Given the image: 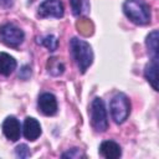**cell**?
<instances>
[{
  "instance_id": "obj_1",
  "label": "cell",
  "mask_w": 159,
  "mask_h": 159,
  "mask_svg": "<svg viewBox=\"0 0 159 159\" xmlns=\"http://www.w3.org/2000/svg\"><path fill=\"white\" fill-rule=\"evenodd\" d=\"M71 55L81 73H84L93 62V51L88 42L78 37H73L70 41Z\"/></svg>"
},
{
  "instance_id": "obj_2",
  "label": "cell",
  "mask_w": 159,
  "mask_h": 159,
  "mask_svg": "<svg viewBox=\"0 0 159 159\" xmlns=\"http://www.w3.org/2000/svg\"><path fill=\"white\" fill-rule=\"evenodd\" d=\"M123 12L135 25H147L152 19L150 7L144 0H125Z\"/></svg>"
},
{
  "instance_id": "obj_3",
  "label": "cell",
  "mask_w": 159,
  "mask_h": 159,
  "mask_svg": "<svg viewBox=\"0 0 159 159\" xmlns=\"http://www.w3.org/2000/svg\"><path fill=\"white\" fill-rule=\"evenodd\" d=\"M112 119L117 124H122L127 120L130 113V102L124 93H117L113 96L109 103Z\"/></svg>"
},
{
  "instance_id": "obj_4",
  "label": "cell",
  "mask_w": 159,
  "mask_h": 159,
  "mask_svg": "<svg viewBox=\"0 0 159 159\" xmlns=\"http://www.w3.org/2000/svg\"><path fill=\"white\" fill-rule=\"evenodd\" d=\"M91 125L92 128L98 132L103 133L108 128V119H107V112L104 107V102L102 98L96 97L91 103Z\"/></svg>"
},
{
  "instance_id": "obj_5",
  "label": "cell",
  "mask_w": 159,
  "mask_h": 159,
  "mask_svg": "<svg viewBox=\"0 0 159 159\" xmlns=\"http://www.w3.org/2000/svg\"><path fill=\"white\" fill-rule=\"evenodd\" d=\"M25 39L24 31L14 24H4L0 27V41L10 47H17Z\"/></svg>"
},
{
  "instance_id": "obj_6",
  "label": "cell",
  "mask_w": 159,
  "mask_h": 159,
  "mask_svg": "<svg viewBox=\"0 0 159 159\" xmlns=\"http://www.w3.org/2000/svg\"><path fill=\"white\" fill-rule=\"evenodd\" d=\"M40 17H56L60 19L65 14L63 4L61 0H43L37 11Z\"/></svg>"
},
{
  "instance_id": "obj_7",
  "label": "cell",
  "mask_w": 159,
  "mask_h": 159,
  "mask_svg": "<svg viewBox=\"0 0 159 159\" xmlns=\"http://www.w3.org/2000/svg\"><path fill=\"white\" fill-rule=\"evenodd\" d=\"M37 106L39 111L45 116H55L57 113V99L52 93L45 92L40 94Z\"/></svg>"
},
{
  "instance_id": "obj_8",
  "label": "cell",
  "mask_w": 159,
  "mask_h": 159,
  "mask_svg": "<svg viewBox=\"0 0 159 159\" xmlns=\"http://www.w3.org/2000/svg\"><path fill=\"white\" fill-rule=\"evenodd\" d=\"M2 132L9 140L16 142L17 139H20V135H21L20 122L12 116L7 117L2 123Z\"/></svg>"
},
{
  "instance_id": "obj_9",
  "label": "cell",
  "mask_w": 159,
  "mask_h": 159,
  "mask_svg": "<svg viewBox=\"0 0 159 159\" xmlns=\"http://www.w3.org/2000/svg\"><path fill=\"white\" fill-rule=\"evenodd\" d=\"M22 134L30 142L36 140L41 135V125L39 123V120L32 118V117H27L25 119V122H24Z\"/></svg>"
},
{
  "instance_id": "obj_10",
  "label": "cell",
  "mask_w": 159,
  "mask_h": 159,
  "mask_svg": "<svg viewBox=\"0 0 159 159\" xmlns=\"http://www.w3.org/2000/svg\"><path fill=\"white\" fill-rule=\"evenodd\" d=\"M99 154L106 159H117L122 155V149L113 140H104L99 145Z\"/></svg>"
},
{
  "instance_id": "obj_11",
  "label": "cell",
  "mask_w": 159,
  "mask_h": 159,
  "mask_svg": "<svg viewBox=\"0 0 159 159\" xmlns=\"http://www.w3.org/2000/svg\"><path fill=\"white\" fill-rule=\"evenodd\" d=\"M144 77L154 91H158V58H150L144 68Z\"/></svg>"
},
{
  "instance_id": "obj_12",
  "label": "cell",
  "mask_w": 159,
  "mask_h": 159,
  "mask_svg": "<svg viewBox=\"0 0 159 159\" xmlns=\"http://www.w3.org/2000/svg\"><path fill=\"white\" fill-rule=\"evenodd\" d=\"M16 60L10 56L6 52H1L0 53V75L2 76H9L14 72V70L16 68Z\"/></svg>"
},
{
  "instance_id": "obj_13",
  "label": "cell",
  "mask_w": 159,
  "mask_h": 159,
  "mask_svg": "<svg viewBox=\"0 0 159 159\" xmlns=\"http://www.w3.org/2000/svg\"><path fill=\"white\" fill-rule=\"evenodd\" d=\"M158 40H159V32L158 30H153L145 40V45L148 48V55L150 58H158Z\"/></svg>"
},
{
  "instance_id": "obj_14",
  "label": "cell",
  "mask_w": 159,
  "mask_h": 159,
  "mask_svg": "<svg viewBox=\"0 0 159 159\" xmlns=\"http://www.w3.org/2000/svg\"><path fill=\"white\" fill-rule=\"evenodd\" d=\"M72 14L77 17L86 16L89 12V1L88 0H70Z\"/></svg>"
},
{
  "instance_id": "obj_15",
  "label": "cell",
  "mask_w": 159,
  "mask_h": 159,
  "mask_svg": "<svg viewBox=\"0 0 159 159\" xmlns=\"http://www.w3.org/2000/svg\"><path fill=\"white\" fill-rule=\"evenodd\" d=\"M47 71L52 76H60L65 71V66L62 62H60L56 57H51L47 61Z\"/></svg>"
},
{
  "instance_id": "obj_16",
  "label": "cell",
  "mask_w": 159,
  "mask_h": 159,
  "mask_svg": "<svg viewBox=\"0 0 159 159\" xmlns=\"http://www.w3.org/2000/svg\"><path fill=\"white\" fill-rule=\"evenodd\" d=\"M37 43H41L42 46H45V47L48 48L50 51H55V50L57 48V46H58V40H57V37L53 36V35H46V36L39 39Z\"/></svg>"
},
{
  "instance_id": "obj_17",
  "label": "cell",
  "mask_w": 159,
  "mask_h": 159,
  "mask_svg": "<svg viewBox=\"0 0 159 159\" xmlns=\"http://www.w3.org/2000/svg\"><path fill=\"white\" fill-rule=\"evenodd\" d=\"M62 158H70V159H77V158H84L86 155L81 152V149H78V148H72V149H70L67 153H63L62 155H61Z\"/></svg>"
},
{
  "instance_id": "obj_18",
  "label": "cell",
  "mask_w": 159,
  "mask_h": 159,
  "mask_svg": "<svg viewBox=\"0 0 159 159\" xmlns=\"http://www.w3.org/2000/svg\"><path fill=\"white\" fill-rule=\"evenodd\" d=\"M15 153H16V155H17L19 158H27V157L31 155L30 149H29V147H27L26 144H20V145H17L16 149H15Z\"/></svg>"
},
{
  "instance_id": "obj_19",
  "label": "cell",
  "mask_w": 159,
  "mask_h": 159,
  "mask_svg": "<svg viewBox=\"0 0 159 159\" xmlns=\"http://www.w3.org/2000/svg\"><path fill=\"white\" fill-rule=\"evenodd\" d=\"M30 76H31V68L27 67V66H24L22 70L19 72V77L22 78V80H27Z\"/></svg>"
}]
</instances>
